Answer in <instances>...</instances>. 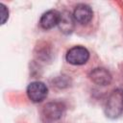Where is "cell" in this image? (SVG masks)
<instances>
[{
    "instance_id": "6da1fadb",
    "label": "cell",
    "mask_w": 123,
    "mask_h": 123,
    "mask_svg": "<svg viewBox=\"0 0 123 123\" xmlns=\"http://www.w3.org/2000/svg\"><path fill=\"white\" fill-rule=\"evenodd\" d=\"M123 112V89L116 88L109 96L106 106L105 113L110 118H117Z\"/></svg>"
},
{
    "instance_id": "7a4b0ae2",
    "label": "cell",
    "mask_w": 123,
    "mask_h": 123,
    "mask_svg": "<svg viewBox=\"0 0 123 123\" xmlns=\"http://www.w3.org/2000/svg\"><path fill=\"white\" fill-rule=\"evenodd\" d=\"M89 59V52L83 46H74L66 53V61L74 65L85 64Z\"/></svg>"
},
{
    "instance_id": "3957f363",
    "label": "cell",
    "mask_w": 123,
    "mask_h": 123,
    "mask_svg": "<svg viewBox=\"0 0 123 123\" xmlns=\"http://www.w3.org/2000/svg\"><path fill=\"white\" fill-rule=\"evenodd\" d=\"M48 93L47 86L41 82H33L27 87V95L29 99L35 103L41 102L45 99Z\"/></svg>"
},
{
    "instance_id": "277c9868",
    "label": "cell",
    "mask_w": 123,
    "mask_h": 123,
    "mask_svg": "<svg viewBox=\"0 0 123 123\" xmlns=\"http://www.w3.org/2000/svg\"><path fill=\"white\" fill-rule=\"evenodd\" d=\"M93 12L89 6L86 4H79L76 6L73 12V18L76 22L80 24H86L92 18Z\"/></svg>"
},
{
    "instance_id": "5b68a950",
    "label": "cell",
    "mask_w": 123,
    "mask_h": 123,
    "mask_svg": "<svg viewBox=\"0 0 123 123\" xmlns=\"http://www.w3.org/2000/svg\"><path fill=\"white\" fill-rule=\"evenodd\" d=\"M61 13L56 10H50L44 12L39 20V24L43 29H51L59 24Z\"/></svg>"
},
{
    "instance_id": "8992f818",
    "label": "cell",
    "mask_w": 123,
    "mask_h": 123,
    "mask_svg": "<svg viewBox=\"0 0 123 123\" xmlns=\"http://www.w3.org/2000/svg\"><path fill=\"white\" fill-rule=\"evenodd\" d=\"M89 78L92 82L99 86H107L111 81V73L105 68H95L89 73Z\"/></svg>"
},
{
    "instance_id": "52a82bcc",
    "label": "cell",
    "mask_w": 123,
    "mask_h": 123,
    "mask_svg": "<svg viewBox=\"0 0 123 123\" xmlns=\"http://www.w3.org/2000/svg\"><path fill=\"white\" fill-rule=\"evenodd\" d=\"M63 105L60 102H51L45 105L43 112L46 118L51 120L59 119L63 112Z\"/></svg>"
},
{
    "instance_id": "ba28073f",
    "label": "cell",
    "mask_w": 123,
    "mask_h": 123,
    "mask_svg": "<svg viewBox=\"0 0 123 123\" xmlns=\"http://www.w3.org/2000/svg\"><path fill=\"white\" fill-rule=\"evenodd\" d=\"M74 18L69 12H62L61 13V18L59 21V28L64 34H69L73 31L74 28Z\"/></svg>"
},
{
    "instance_id": "9c48e42d",
    "label": "cell",
    "mask_w": 123,
    "mask_h": 123,
    "mask_svg": "<svg viewBox=\"0 0 123 123\" xmlns=\"http://www.w3.org/2000/svg\"><path fill=\"white\" fill-rule=\"evenodd\" d=\"M0 7H1V17H2L1 22H2V24H4V23L6 22V20H7L8 16H9V12H8L7 8H6L3 4H1V5H0Z\"/></svg>"
}]
</instances>
